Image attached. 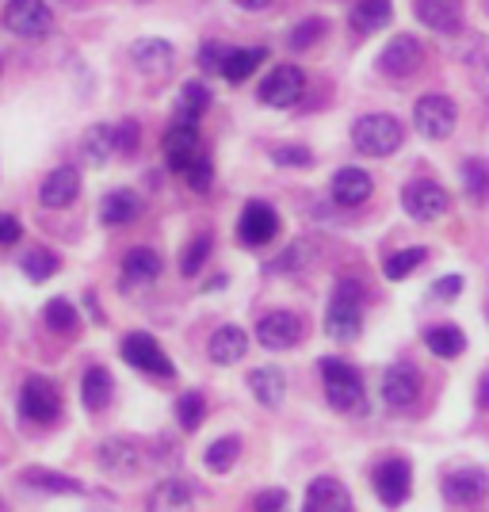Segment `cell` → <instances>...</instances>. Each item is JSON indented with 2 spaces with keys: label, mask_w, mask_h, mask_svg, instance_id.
<instances>
[{
  "label": "cell",
  "mask_w": 489,
  "mask_h": 512,
  "mask_svg": "<svg viewBox=\"0 0 489 512\" xmlns=\"http://www.w3.org/2000/svg\"><path fill=\"white\" fill-rule=\"evenodd\" d=\"M363 329V287L360 279L344 276L333 287V299H329V318H325V333L333 341H356Z\"/></svg>",
  "instance_id": "cell-1"
},
{
  "label": "cell",
  "mask_w": 489,
  "mask_h": 512,
  "mask_svg": "<svg viewBox=\"0 0 489 512\" xmlns=\"http://www.w3.org/2000/svg\"><path fill=\"white\" fill-rule=\"evenodd\" d=\"M421 398V375L413 363H394L383 375V402L390 409H413Z\"/></svg>",
  "instance_id": "cell-14"
},
{
  "label": "cell",
  "mask_w": 489,
  "mask_h": 512,
  "mask_svg": "<svg viewBox=\"0 0 489 512\" xmlns=\"http://www.w3.org/2000/svg\"><path fill=\"white\" fill-rule=\"evenodd\" d=\"M4 27L20 39H43L54 27V12L46 0H8L4 4Z\"/></svg>",
  "instance_id": "cell-7"
},
{
  "label": "cell",
  "mask_w": 489,
  "mask_h": 512,
  "mask_svg": "<svg viewBox=\"0 0 489 512\" xmlns=\"http://www.w3.org/2000/svg\"><path fill=\"white\" fill-rule=\"evenodd\" d=\"M23 486L43 493H85V486L77 478H65V474H58V470L50 467H27L23 470Z\"/></svg>",
  "instance_id": "cell-30"
},
{
  "label": "cell",
  "mask_w": 489,
  "mask_h": 512,
  "mask_svg": "<svg viewBox=\"0 0 489 512\" xmlns=\"http://www.w3.org/2000/svg\"><path fill=\"white\" fill-rule=\"evenodd\" d=\"M123 360L130 363V367H138V371H146V375H153V379H161V383H169L172 375H176V367H172V360L165 356V348L153 341L149 333H130V337H123Z\"/></svg>",
  "instance_id": "cell-6"
},
{
  "label": "cell",
  "mask_w": 489,
  "mask_h": 512,
  "mask_svg": "<svg viewBox=\"0 0 489 512\" xmlns=\"http://www.w3.org/2000/svg\"><path fill=\"white\" fill-rule=\"evenodd\" d=\"M264 50L260 46H249V50H230V58H226V65H222V77L230 81V85H241V81H249L256 69L264 65Z\"/></svg>",
  "instance_id": "cell-31"
},
{
  "label": "cell",
  "mask_w": 489,
  "mask_h": 512,
  "mask_svg": "<svg viewBox=\"0 0 489 512\" xmlns=\"http://www.w3.org/2000/svg\"><path fill=\"white\" fill-rule=\"evenodd\" d=\"M425 341L440 360H455V356H463V348H467V337H463L455 325H436V329H428Z\"/></svg>",
  "instance_id": "cell-32"
},
{
  "label": "cell",
  "mask_w": 489,
  "mask_h": 512,
  "mask_svg": "<svg viewBox=\"0 0 489 512\" xmlns=\"http://www.w3.org/2000/svg\"><path fill=\"white\" fill-rule=\"evenodd\" d=\"M23 237V226L16 214H0V249H8V245H16Z\"/></svg>",
  "instance_id": "cell-48"
},
{
  "label": "cell",
  "mask_w": 489,
  "mask_h": 512,
  "mask_svg": "<svg viewBox=\"0 0 489 512\" xmlns=\"http://www.w3.org/2000/svg\"><path fill=\"white\" fill-rule=\"evenodd\" d=\"M138 142H142V127L134 123V119H123L119 127H115V153H134L138 150Z\"/></svg>",
  "instance_id": "cell-46"
},
{
  "label": "cell",
  "mask_w": 489,
  "mask_h": 512,
  "mask_svg": "<svg viewBox=\"0 0 489 512\" xmlns=\"http://www.w3.org/2000/svg\"><path fill=\"white\" fill-rule=\"evenodd\" d=\"M394 16V4L390 0H356V8H352V31L356 35H375V31H383L386 23Z\"/></svg>",
  "instance_id": "cell-27"
},
{
  "label": "cell",
  "mask_w": 489,
  "mask_h": 512,
  "mask_svg": "<svg viewBox=\"0 0 489 512\" xmlns=\"http://www.w3.org/2000/svg\"><path fill=\"white\" fill-rule=\"evenodd\" d=\"M130 58H134V65H138L146 77H165L172 69V62H176V50H172V43H165V39H138L134 50H130Z\"/></svg>",
  "instance_id": "cell-21"
},
{
  "label": "cell",
  "mask_w": 489,
  "mask_h": 512,
  "mask_svg": "<svg viewBox=\"0 0 489 512\" xmlns=\"http://www.w3.org/2000/svg\"><path fill=\"white\" fill-rule=\"evenodd\" d=\"M226 58H230V46L226 43H203V50H199V69L203 73H222Z\"/></svg>",
  "instance_id": "cell-44"
},
{
  "label": "cell",
  "mask_w": 489,
  "mask_h": 512,
  "mask_svg": "<svg viewBox=\"0 0 489 512\" xmlns=\"http://www.w3.org/2000/svg\"><path fill=\"white\" fill-rule=\"evenodd\" d=\"M111 394H115V383H111V371L107 367H88L85 379H81V402L85 409H104L111 402Z\"/></svg>",
  "instance_id": "cell-29"
},
{
  "label": "cell",
  "mask_w": 489,
  "mask_h": 512,
  "mask_svg": "<svg viewBox=\"0 0 489 512\" xmlns=\"http://www.w3.org/2000/svg\"><path fill=\"white\" fill-rule=\"evenodd\" d=\"M478 406L489 409V375H482V383H478Z\"/></svg>",
  "instance_id": "cell-51"
},
{
  "label": "cell",
  "mask_w": 489,
  "mask_h": 512,
  "mask_svg": "<svg viewBox=\"0 0 489 512\" xmlns=\"http://www.w3.org/2000/svg\"><path fill=\"white\" fill-rule=\"evenodd\" d=\"M96 463H100V470L115 474V478H130L142 463V455H138V444L127 440V436H107L96 448Z\"/></svg>",
  "instance_id": "cell-18"
},
{
  "label": "cell",
  "mask_w": 489,
  "mask_h": 512,
  "mask_svg": "<svg viewBox=\"0 0 489 512\" xmlns=\"http://www.w3.org/2000/svg\"><path fill=\"white\" fill-rule=\"evenodd\" d=\"M425 256H428V249H421V245H413V249H398V253L386 256L383 276L386 279H405L413 268H421V264H425Z\"/></svg>",
  "instance_id": "cell-36"
},
{
  "label": "cell",
  "mask_w": 489,
  "mask_h": 512,
  "mask_svg": "<svg viewBox=\"0 0 489 512\" xmlns=\"http://www.w3.org/2000/svg\"><path fill=\"white\" fill-rule=\"evenodd\" d=\"M302 512H356V505H352L348 486L325 474V478H314V482H310L306 501H302Z\"/></svg>",
  "instance_id": "cell-17"
},
{
  "label": "cell",
  "mask_w": 489,
  "mask_h": 512,
  "mask_svg": "<svg viewBox=\"0 0 489 512\" xmlns=\"http://www.w3.org/2000/svg\"><path fill=\"white\" fill-rule=\"evenodd\" d=\"M0 512H4V505H0Z\"/></svg>",
  "instance_id": "cell-54"
},
{
  "label": "cell",
  "mask_w": 489,
  "mask_h": 512,
  "mask_svg": "<svg viewBox=\"0 0 489 512\" xmlns=\"http://www.w3.org/2000/svg\"><path fill=\"white\" fill-rule=\"evenodd\" d=\"M211 237L207 234H199L192 241V245H188V249H184V256H180V272H184V276H195V272H199V268H203V264H207V256H211Z\"/></svg>",
  "instance_id": "cell-41"
},
{
  "label": "cell",
  "mask_w": 489,
  "mask_h": 512,
  "mask_svg": "<svg viewBox=\"0 0 489 512\" xmlns=\"http://www.w3.org/2000/svg\"><path fill=\"white\" fill-rule=\"evenodd\" d=\"M245 352H249V333H245V329H237V325H222V329H214L211 344H207V356H211L218 367H230V363L245 360Z\"/></svg>",
  "instance_id": "cell-22"
},
{
  "label": "cell",
  "mask_w": 489,
  "mask_h": 512,
  "mask_svg": "<svg viewBox=\"0 0 489 512\" xmlns=\"http://www.w3.org/2000/svg\"><path fill=\"white\" fill-rule=\"evenodd\" d=\"M302 88H306V77H302V69L295 65H276L264 81H260V104L268 107H291L302 100Z\"/></svg>",
  "instance_id": "cell-12"
},
{
  "label": "cell",
  "mask_w": 489,
  "mask_h": 512,
  "mask_svg": "<svg viewBox=\"0 0 489 512\" xmlns=\"http://www.w3.org/2000/svg\"><path fill=\"white\" fill-rule=\"evenodd\" d=\"M20 413L35 425H54L58 413H62V394L58 386L43 379V375H31L27 383L20 386Z\"/></svg>",
  "instance_id": "cell-4"
},
{
  "label": "cell",
  "mask_w": 489,
  "mask_h": 512,
  "mask_svg": "<svg viewBox=\"0 0 489 512\" xmlns=\"http://www.w3.org/2000/svg\"><path fill=\"white\" fill-rule=\"evenodd\" d=\"M256 341L272 352H287L302 341V318L291 314V310H272L256 321Z\"/></svg>",
  "instance_id": "cell-13"
},
{
  "label": "cell",
  "mask_w": 489,
  "mask_h": 512,
  "mask_svg": "<svg viewBox=\"0 0 489 512\" xmlns=\"http://www.w3.org/2000/svg\"><path fill=\"white\" fill-rule=\"evenodd\" d=\"M272 161L283 165V169H306L314 157H310L306 146H276V150H272Z\"/></svg>",
  "instance_id": "cell-45"
},
{
  "label": "cell",
  "mask_w": 489,
  "mask_h": 512,
  "mask_svg": "<svg viewBox=\"0 0 489 512\" xmlns=\"http://www.w3.org/2000/svg\"><path fill=\"white\" fill-rule=\"evenodd\" d=\"M211 104V92L199 85V81H188L180 88V104H176V119H188V123H199L203 111Z\"/></svg>",
  "instance_id": "cell-33"
},
{
  "label": "cell",
  "mask_w": 489,
  "mask_h": 512,
  "mask_svg": "<svg viewBox=\"0 0 489 512\" xmlns=\"http://www.w3.org/2000/svg\"><path fill=\"white\" fill-rule=\"evenodd\" d=\"M405 142V130L394 115H363L352 127V146L363 153V157H390L398 153Z\"/></svg>",
  "instance_id": "cell-3"
},
{
  "label": "cell",
  "mask_w": 489,
  "mask_h": 512,
  "mask_svg": "<svg viewBox=\"0 0 489 512\" xmlns=\"http://www.w3.org/2000/svg\"><path fill=\"white\" fill-rule=\"evenodd\" d=\"M77 195H81V172L73 165L46 172V180L39 184V203L50 211H65L69 203H77Z\"/></svg>",
  "instance_id": "cell-15"
},
{
  "label": "cell",
  "mask_w": 489,
  "mask_h": 512,
  "mask_svg": "<svg viewBox=\"0 0 489 512\" xmlns=\"http://www.w3.org/2000/svg\"><path fill=\"white\" fill-rule=\"evenodd\" d=\"M195 157H199V123L176 119L165 134V161H169L172 172H184Z\"/></svg>",
  "instance_id": "cell-16"
},
{
  "label": "cell",
  "mask_w": 489,
  "mask_h": 512,
  "mask_svg": "<svg viewBox=\"0 0 489 512\" xmlns=\"http://www.w3.org/2000/svg\"><path fill=\"white\" fill-rule=\"evenodd\" d=\"M249 390L264 409H279L287 398V379L279 367H256V371H249Z\"/></svg>",
  "instance_id": "cell-23"
},
{
  "label": "cell",
  "mask_w": 489,
  "mask_h": 512,
  "mask_svg": "<svg viewBox=\"0 0 489 512\" xmlns=\"http://www.w3.org/2000/svg\"><path fill=\"white\" fill-rule=\"evenodd\" d=\"M20 268L27 279H35V283H43L58 272V256L50 253V249H31L27 256H20Z\"/></svg>",
  "instance_id": "cell-39"
},
{
  "label": "cell",
  "mask_w": 489,
  "mask_h": 512,
  "mask_svg": "<svg viewBox=\"0 0 489 512\" xmlns=\"http://www.w3.org/2000/svg\"><path fill=\"white\" fill-rule=\"evenodd\" d=\"M486 12H489V0H486Z\"/></svg>",
  "instance_id": "cell-53"
},
{
  "label": "cell",
  "mask_w": 489,
  "mask_h": 512,
  "mask_svg": "<svg viewBox=\"0 0 489 512\" xmlns=\"http://www.w3.org/2000/svg\"><path fill=\"white\" fill-rule=\"evenodd\" d=\"M184 180H188V188H195V192H207L211 188V180H214V161L207 157V153H199L188 169L180 172Z\"/></svg>",
  "instance_id": "cell-42"
},
{
  "label": "cell",
  "mask_w": 489,
  "mask_h": 512,
  "mask_svg": "<svg viewBox=\"0 0 489 512\" xmlns=\"http://www.w3.org/2000/svg\"><path fill=\"white\" fill-rule=\"evenodd\" d=\"M321 386L329 406L341 413H363L367 409V386H363L360 371L344 360H321Z\"/></svg>",
  "instance_id": "cell-2"
},
{
  "label": "cell",
  "mask_w": 489,
  "mask_h": 512,
  "mask_svg": "<svg viewBox=\"0 0 489 512\" xmlns=\"http://www.w3.org/2000/svg\"><path fill=\"white\" fill-rule=\"evenodd\" d=\"M371 482H375V493H379V501H383L386 509H398L409 501V490H413V470H409V459H383L375 474H371Z\"/></svg>",
  "instance_id": "cell-10"
},
{
  "label": "cell",
  "mask_w": 489,
  "mask_h": 512,
  "mask_svg": "<svg viewBox=\"0 0 489 512\" xmlns=\"http://www.w3.org/2000/svg\"><path fill=\"white\" fill-rule=\"evenodd\" d=\"M455 119H459V111L451 104V96H440V92L421 96L413 104V127H417V134L432 138V142H444L447 134L455 130Z\"/></svg>",
  "instance_id": "cell-5"
},
{
  "label": "cell",
  "mask_w": 489,
  "mask_h": 512,
  "mask_svg": "<svg viewBox=\"0 0 489 512\" xmlns=\"http://www.w3.org/2000/svg\"><path fill=\"white\" fill-rule=\"evenodd\" d=\"M440 493H444V501H451V505H478V501H486L489 493V474L482 467L447 470L444 482H440Z\"/></svg>",
  "instance_id": "cell-11"
},
{
  "label": "cell",
  "mask_w": 489,
  "mask_h": 512,
  "mask_svg": "<svg viewBox=\"0 0 489 512\" xmlns=\"http://www.w3.org/2000/svg\"><path fill=\"white\" fill-rule=\"evenodd\" d=\"M371 192H375V184L363 169H341L333 176V199L341 207H360V203H367Z\"/></svg>",
  "instance_id": "cell-24"
},
{
  "label": "cell",
  "mask_w": 489,
  "mask_h": 512,
  "mask_svg": "<svg viewBox=\"0 0 489 512\" xmlns=\"http://www.w3.org/2000/svg\"><path fill=\"white\" fill-rule=\"evenodd\" d=\"M463 184H467V195L474 199V203H486L489 199V165L486 161L470 157L467 165H463Z\"/></svg>",
  "instance_id": "cell-40"
},
{
  "label": "cell",
  "mask_w": 489,
  "mask_h": 512,
  "mask_svg": "<svg viewBox=\"0 0 489 512\" xmlns=\"http://www.w3.org/2000/svg\"><path fill=\"white\" fill-rule=\"evenodd\" d=\"M111 153H115V127L96 123V127L85 134V157L92 161V165H107Z\"/></svg>",
  "instance_id": "cell-34"
},
{
  "label": "cell",
  "mask_w": 489,
  "mask_h": 512,
  "mask_svg": "<svg viewBox=\"0 0 489 512\" xmlns=\"http://www.w3.org/2000/svg\"><path fill=\"white\" fill-rule=\"evenodd\" d=\"M43 321L54 333H73L77 329V306L69 299H50L43 306Z\"/></svg>",
  "instance_id": "cell-37"
},
{
  "label": "cell",
  "mask_w": 489,
  "mask_h": 512,
  "mask_svg": "<svg viewBox=\"0 0 489 512\" xmlns=\"http://www.w3.org/2000/svg\"><path fill=\"white\" fill-rule=\"evenodd\" d=\"M146 512H195V501H192V490L184 486V482H161L157 490L149 493L146 501Z\"/></svg>",
  "instance_id": "cell-26"
},
{
  "label": "cell",
  "mask_w": 489,
  "mask_h": 512,
  "mask_svg": "<svg viewBox=\"0 0 489 512\" xmlns=\"http://www.w3.org/2000/svg\"><path fill=\"white\" fill-rule=\"evenodd\" d=\"M0 73H4V62H0Z\"/></svg>",
  "instance_id": "cell-52"
},
{
  "label": "cell",
  "mask_w": 489,
  "mask_h": 512,
  "mask_svg": "<svg viewBox=\"0 0 489 512\" xmlns=\"http://www.w3.org/2000/svg\"><path fill=\"white\" fill-rule=\"evenodd\" d=\"M161 276V256L146 249V245H138V249H130L123 256V283L130 287H142V283H153V279Z\"/></svg>",
  "instance_id": "cell-25"
},
{
  "label": "cell",
  "mask_w": 489,
  "mask_h": 512,
  "mask_svg": "<svg viewBox=\"0 0 489 512\" xmlns=\"http://www.w3.org/2000/svg\"><path fill=\"white\" fill-rule=\"evenodd\" d=\"M413 12L436 35H459L463 31V0H417Z\"/></svg>",
  "instance_id": "cell-19"
},
{
  "label": "cell",
  "mask_w": 489,
  "mask_h": 512,
  "mask_svg": "<svg viewBox=\"0 0 489 512\" xmlns=\"http://www.w3.org/2000/svg\"><path fill=\"white\" fill-rule=\"evenodd\" d=\"M142 214V199L127 188H119V192H111L104 199V207H100V218H104V226H130L134 218Z\"/></svg>",
  "instance_id": "cell-28"
},
{
  "label": "cell",
  "mask_w": 489,
  "mask_h": 512,
  "mask_svg": "<svg viewBox=\"0 0 489 512\" xmlns=\"http://www.w3.org/2000/svg\"><path fill=\"white\" fill-rule=\"evenodd\" d=\"M276 234H279V218H276V211H272L268 203H249V207L241 211V222H237V237H241L245 245L260 249V245H268V241H272Z\"/></svg>",
  "instance_id": "cell-20"
},
{
  "label": "cell",
  "mask_w": 489,
  "mask_h": 512,
  "mask_svg": "<svg viewBox=\"0 0 489 512\" xmlns=\"http://www.w3.org/2000/svg\"><path fill=\"white\" fill-rule=\"evenodd\" d=\"M203 417H207V398H203L199 390L180 394V402H176V421H180V428L192 432V428L203 425Z\"/></svg>",
  "instance_id": "cell-38"
},
{
  "label": "cell",
  "mask_w": 489,
  "mask_h": 512,
  "mask_svg": "<svg viewBox=\"0 0 489 512\" xmlns=\"http://www.w3.org/2000/svg\"><path fill=\"white\" fill-rule=\"evenodd\" d=\"M325 31H329V23L325 20H302L295 31H291V39H287V43H291V50H306V46L318 43Z\"/></svg>",
  "instance_id": "cell-43"
},
{
  "label": "cell",
  "mask_w": 489,
  "mask_h": 512,
  "mask_svg": "<svg viewBox=\"0 0 489 512\" xmlns=\"http://www.w3.org/2000/svg\"><path fill=\"white\" fill-rule=\"evenodd\" d=\"M432 295H436V299H459V295H463V276H444V279H436Z\"/></svg>",
  "instance_id": "cell-49"
},
{
  "label": "cell",
  "mask_w": 489,
  "mask_h": 512,
  "mask_svg": "<svg viewBox=\"0 0 489 512\" xmlns=\"http://www.w3.org/2000/svg\"><path fill=\"white\" fill-rule=\"evenodd\" d=\"M237 455H241V440H237V436H222V440H214L211 448H207L203 463H207V470H214V474H226V470L237 463Z\"/></svg>",
  "instance_id": "cell-35"
},
{
  "label": "cell",
  "mask_w": 489,
  "mask_h": 512,
  "mask_svg": "<svg viewBox=\"0 0 489 512\" xmlns=\"http://www.w3.org/2000/svg\"><path fill=\"white\" fill-rule=\"evenodd\" d=\"M253 505L256 512H291V497H287V490H264Z\"/></svg>",
  "instance_id": "cell-47"
},
{
  "label": "cell",
  "mask_w": 489,
  "mask_h": 512,
  "mask_svg": "<svg viewBox=\"0 0 489 512\" xmlns=\"http://www.w3.org/2000/svg\"><path fill=\"white\" fill-rule=\"evenodd\" d=\"M402 207H405V214L417 218V222H436V218H444L447 207H451V195H447V188L436 184V180H413V184H405Z\"/></svg>",
  "instance_id": "cell-8"
},
{
  "label": "cell",
  "mask_w": 489,
  "mask_h": 512,
  "mask_svg": "<svg viewBox=\"0 0 489 512\" xmlns=\"http://www.w3.org/2000/svg\"><path fill=\"white\" fill-rule=\"evenodd\" d=\"M421 65H425V46L417 43L413 35L390 39L383 46V54H379V73H386L390 81H409Z\"/></svg>",
  "instance_id": "cell-9"
},
{
  "label": "cell",
  "mask_w": 489,
  "mask_h": 512,
  "mask_svg": "<svg viewBox=\"0 0 489 512\" xmlns=\"http://www.w3.org/2000/svg\"><path fill=\"white\" fill-rule=\"evenodd\" d=\"M237 8H245V12H260V8H268L272 0H234Z\"/></svg>",
  "instance_id": "cell-50"
}]
</instances>
